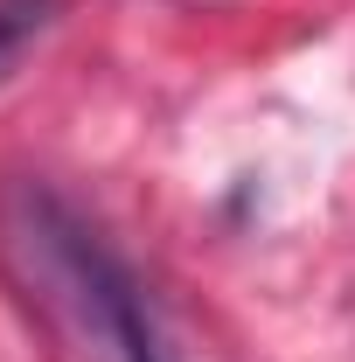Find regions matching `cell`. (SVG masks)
Masks as SVG:
<instances>
[{
    "label": "cell",
    "instance_id": "obj_1",
    "mask_svg": "<svg viewBox=\"0 0 355 362\" xmlns=\"http://www.w3.org/2000/svg\"><path fill=\"white\" fill-rule=\"evenodd\" d=\"M63 7H70V0H0V84H7L14 63H21V56L56 28Z\"/></svg>",
    "mask_w": 355,
    "mask_h": 362
}]
</instances>
